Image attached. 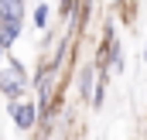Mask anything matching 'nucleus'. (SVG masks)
<instances>
[{
	"instance_id": "nucleus-1",
	"label": "nucleus",
	"mask_w": 147,
	"mask_h": 140,
	"mask_svg": "<svg viewBox=\"0 0 147 140\" xmlns=\"http://www.w3.org/2000/svg\"><path fill=\"white\" fill-rule=\"evenodd\" d=\"M0 96L7 103L31 96V72H28V65L17 55H10V51H7V62L0 65Z\"/></svg>"
},
{
	"instance_id": "nucleus-2",
	"label": "nucleus",
	"mask_w": 147,
	"mask_h": 140,
	"mask_svg": "<svg viewBox=\"0 0 147 140\" xmlns=\"http://www.w3.org/2000/svg\"><path fill=\"white\" fill-rule=\"evenodd\" d=\"M7 116H10V123H14L21 133H34L38 130V103H34V96L10 99V103H7Z\"/></svg>"
},
{
	"instance_id": "nucleus-3",
	"label": "nucleus",
	"mask_w": 147,
	"mask_h": 140,
	"mask_svg": "<svg viewBox=\"0 0 147 140\" xmlns=\"http://www.w3.org/2000/svg\"><path fill=\"white\" fill-rule=\"evenodd\" d=\"M96 62H79L75 65V92H79V106L82 109H89L92 106V96H96Z\"/></svg>"
},
{
	"instance_id": "nucleus-4",
	"label": "nucleus",
	"mask_w": 147,
	"mask_h": 140,
	"mask_svg": "<svg viewBox=\"0 0 147 140\" xmlns=\"http://www.w3.org/2000/svg\"><path fill=\"white\" fill-rule=\"evenodd\" d=\"M0 21H28V3H21V0H0Z\"/></svg>"
},
{
	"instance_id": "nucleus-5",
	"label": "nucleus",
	"mask_w": 147,
	"mask_h": 140,
	"mask_svg": "<svg viewBox=\"0 0 147 140\" xmlns=\"http://www.w3.org/2000/svg\"><path fill=\"white\" fill-rule=\"evenodd\" d=\"M106 99H110V72H99L96 75V96H92V113H99L103 106H106Z\"/></svg>"
},
{
	"instance_id": "nucleus-6",
	"label": "nucleus",
	"mask_w": 147,
	"mask_h": 140,
	"mask_svg": "<svg viewBox=\"0 0 147 140\" xmlns=\"http://www.w3.org/2000/svg\"><path fill=\"white\" fill-rule=\"evenodd\" d=\"M127 72V55H123V44L120 38L110 41V75H123Z\"/></svg>"
},
{
	"instance_id": "nucleus-7",
	"label": "nucleus",
	"mask_w": 147,
	"mask_h": 140,
	"mask_svg": "<svg viewBox=\"0 0 147 140\" xmlns=\"http://www.w3.org/2000/svg\"><path fill=\"white\" fill-rule=\"evenodd\" d=\"M31 24H34L38 31L51 28V7H48V3H34V10H31Z\"/></svg>"
},
{
	"instance_id": "nucleus-8",
	"label": "nucleus",
	"mask_w": 147,
	"mask_h": 140,
	"mask_svg": "<svg viewBox=\"0 0 147 140\" xmlns=\"http://www.w3.org/2000/svg\"><path fill=\"white\" fill-rule=\"evenodd\" d=\"M79 3H82V0H58L55 21H58V24H69V21L75 17V10H79Z\"/></svg>"
},
{
	"instance_id": "nucleus-9",
	"label": "nucleus",
	"mask_w": 147,
	"mask_h": 140,
	"mask_svg": "<svg viewBox=\"0 0 147 140\" xmlns=\"http://www.w3.org/2000/svg\"><path fill=\"white\" fill-rule=\"evenodd\" d=\"M55 41H58V31H55V24H51V28H45V31H41V44H38V51H41V55H48Z\"/></svg>"
},
{
	"instance_id": "nucleus-10",
	"label": "nucleus",
	"mask_w": 147,
	"mask_h": 140,
	"mask_svg": "<svg viewBox=\"0 0 147 140\" xmlns=\"http://www.w3.org/2000/svg\"><path fill=\"white\" fill-rule=\"evenodd\" d=\"M140 58H144V65H147V44H144V51H140Z\"/></svg>"
},
{
	"instance_id": "nucleus-11",
	"label": "nucleus",
	"mask_w": 147,
	"mask_h": 140,
	"mask_svg": "<svg viewBox=\"0 0 147 140\" xmlns=\"http://www.w3.org/2000/svg\"><path fill=\"white\" fill-rule=\"evenodd\" d=\"M3 62H7V51H0V65H3Z\"/></svg>"
},
{
	"instance_id": "nucleus-12",
	"label": "nucleus",
	"mask_w": 147,
	"mask_h": 140,
	"mask_svg": "<svg viewBox=\"0 0 147 140\" xmlns=\"http://www.w3.org/2000/svg\"><path fill=\"white\" fill-rule=\"evenodd\" d=\"M34 3H48V0H34Z\"/></svg>"
},
{
	"instance_id": "nucleus-13",
	"label": "nucleus",
	"mask_w": 147,
	"mask_h": 140,
	"mask_svg": "<svg viewBox=\"0 0 147 140\" xmlns=\"http://www.w3.org/2000/svg\"><path fill=\"white\" fill-rule=\"evenodd\" d=\"M96 140H103V137H96Z\"/></svg>"
},
{
	"instance_id": "nucleus-14",
	"label": "nucleus",
	"mask_w": 147,
	"mask_h": 140,
	"mask_svg": "<svg viewBox=\"0 0 147 140\" xmlns=\"http://www.w3.org/2000/svg\"><path fill=\"white\" fill-rule=\"evenodd\" d=\"M0 51H3V48H0Z\"/></svg>"
}]
</instances>
